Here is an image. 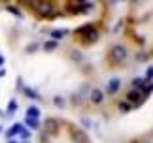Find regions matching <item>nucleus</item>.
<instances>
[{
	"label": "nucleus",
	"mask_w": 153,
	"mask_h": 143,
	"mask_svg": "<svg viewBox=\"0 0 153 143\" xmlns=\"http://www.w3.org/2000/svg\"><path fill=\"white\" fill-rule=\"evenodd\" d=\"M76 34L81 38V41L83 43H95V41L98 40V30H97V27L95 25H83V27H79L78 30H76Z\"/></svg>",
	"instance_id": "f257e3e1"
},
{
	"label": "nucleus",
	"mask_w": 153,
	"mask_h": 143,
	"mask_svg": "<svg viewBox=\"0 0 153 143\" xmlns=\"http://www.w3.org/2000/svg\"><path fill=\"white\" fill-rule=\"evenodd\" d=\"M127 57H128V51H127V47L123 43H114L110 47V53H108L110 60H115L117 64H123L127 60Z\"/></svg>",
	"instance_id": "f03ea898"
},
{
	"label": "nucleus",
	"mask_w": 153,
	"mask_h": 143,
	"mask_svg": "<svg viewBox=\"0 0 153 143\" xmlns=\"http://www.w3.org/2000/svg\"><path fill=\"white\" fill-rule=\"evenodd\" d=\"M28 8L34 10V13L38 17H55V6L51 2H36V4H28Z\"/></svg>",
	"instance_id": "7ed1b4c3"
},
{
	"label": "nucleus",
	"mask_w": 153,
	"mask_h": 143,
	"mask_svg": "<svg viewBox=\"0 0 153 143\" xmlns=\"http://www.w3.org/2000/svg\"><path fill=\"white\" fill-rule=\"evenodd\" d=\"M44 132L48 134V138H57L59 132H61V122L55 117H48L44 121Z\"/></svg>",
	"instance_id": "20e7f679"
},
{
	"label": "nucleus",
	"mask_w": 153,
	"mask_h": 143,
	"mask_svg": "<svg viewBox=\"0 0 153 143\" xmlns=\"http://www.w3.org/2000/svg\"><path fill=\"white\" fill-rule=\"evenodd\" d=\"M68 130H70V138H72L74 143H89V136H87L85 130L74 126V124H70Z\"/></svg>",
	"instance_id": "39448f33"
},
{
	"label": "nucleus",
	"mask_w": 153,
	"mask_h": 143,
	"mask_svg": "<svg viewBox=\"0 0 153 143\" xmlns=\"http://www.w3.org/2000/svg\"><path fill=\"white\" fill-rule=\"evenodd\" d=\"M144 100H146L144 94L140 92L138 88H132V87H131V91H128V94H127V102L134 107V105H140V104L144 102Z\"/></svg>",
	"instance_id": "423d86ee"
},
{
	"label": "nucleus",
	"mask_w": 153,
	"mask_h": 143,
	"mask_svg": "<svg viewBox=\"0 0 153 143\" xmlns=\"http://www.w3.org/2000/svg\"><path fill=\"white\" fill-rule=\"evenodd\" d=\"M89 100H91L93 105L102 104V102H104V92H102V88H93L91 94H89Z\"/></svg>",
	"instance_id": "0eeeda50"
},
{
	"label": "nucleus",
	"mask_w": 153,
	"mask_h": 143,
	"mask_svg": "<svg viewBox=\"0 0 153 143\" xmlns=\"http://www.w3.org/2000/svg\"><path fill=\"white\" fill-rule=\"evenodd\" d=\"M119 88H121V79H119V77H111L110 83H108V92L110 94H117Z\"/></svg>",
	"instance_id": "6e6552de"
},
{
	"label": "nucleus",
	"mask_w": 153,
	"mask_h": 143,
	"mask_svg": "<svg viewBox=\"0 0 153 143\" xmlns=\"http://www.w3.org/2000/svg\"><path fill=\"white\" fill-rule=\"evenodd\" d=\"M27 117H32V119H38L40 117V109L38 107H34V105H30L27 109Z\"/></svg>",
	"instance_id": "1a4fd4ad"
},
{
	"label": "nucleus",
	"mask_w": 153,
	"mask_h": 143,
	"mask_svg": "<svg viewBox=\"0 0 153 143\" xmlns=\"http://www.w3.org/2000/svg\"><path fill=\"white\" fill-rule=\"evenodd\" d=\"M70 57L76 58V62H83V53L78 51V49H72V51H70Z\"/></svg>",
	"instance_id": "9d476101"
},
{
	"label": "nucleus",
	"mask_w": 153,
	"mask_h": 143,
	"mask_svg": "<svg viewBox=\"0 0 153 143\" xmlns=\"http://www.w3.org/2000/svg\"><path fill=\"white\" fill-rule=\"evenodd\" d=\"M57 47H59V43H57L55 40H49V41H45V43H44V49L45 51H53V49H57Z\"/></svg>",
	"instance_id": "9b49d317"
},
{
	"label": "nucleus",
	"mask_w": 153,
	"mask_h": 143,
	"mask_svg": "<svg viewBox=\"0 0 153 143\" xmlns=\"http://www.w3.org/2000/svg\"><path fill=\"white\" fill-rule=\"evenodd\" d=\"M53 104H55L57 107H66V102H64L62 96H53Z\"/></svg>",
	"instance_id": "f8f14e48"
},
{
	"label": "nucleus",
	"mask_w": 153,
	"mask_h": 143,
	"mask_svg": "<svg viewBox=\"0 0 153 143\" xmlns=\"http://www.w3.org/2000/svg\"><path fill=\"white\" fill-rule=\"evenodd\" d=\"M25 121H27V124H28L30 128H38V126H40L38 119H32V117H25Z\"/></svg>",
	"instance_id": "ddd939ff"
},
{
	"label": "nucleus",
	"mask_w": 153,
	"mask_h": 143,
	"mask_svg": "<svg viewBox=\"0 0 153 143\" xmlns=\"http://www.w3.org/2000/svg\"><path fill=\"white\" fill-rule=\"evenodd\" d=\"M117 105H119V109H121L123 113H127V111H131V109H132V105L128 104L127 100H125V102H119V104H117Z\"/></svg>",
	"instance_id": "4468645a"
},
{
	"label": "nucleus",
	"mask_w": 153,
	"mask_h": 143,
	"mask_svg": "<svg viewBox=\"0 0 153 143\" xmlns=\"http://www.w3.org/2000/svg\"><path fill=\"white\" fill-rule=\"evenodd\" d=\"M17 111V102L15 100H10L8 102V113H15Z\"/></svg>",
	"instance_id": "2eb2a0df"
},
{
	"label": "nucleus",
	"mask_w": 153,
	"mask_h": 143,
	"mask_svg": "<svg viewBox=\"0 0 153 143\" xmlns=\"http://www.w3.org/2000/svg\"><path fill=\"white\" fill-rule=\"evenodd\" d=\"M64 34H66V30H53V32H51L53 40H61V38H62Z\"/></svg>",
	"instance_id": "dca6fc26"
},
{
	"label": "nucleus",
	"mask_w": 153,
	"mask_h": 143,
	"mask_svg": "<svg viewBox=\"0 0 153 143\" xmlns=\"http://www.w3.org/2000/svg\"><path fill=\"white\" fill-rule=\"evenodd\" d=\"M21 138L28 139V138H30V130H21Z\"/></svg>",
	"instance_id": "f3484780"
},
{
	"label": "nucleus",
	"mask_w": 153,
	"mask_h": 143,
	"mask_svg": "<svg viewBox=\"0 0 153 143\" xmlns=\"http://www.w3.org/2000/svg\"><path fill=\"white\" fill-rule=\"evenodd\" d=\"M25 94H28L30 98H38V94H36V92H32V88H25Z\"/></svg>",
	"instance_id": "a211bd4d"
},
{
	"label": "nucleus",
	"mask_w": 153,
	"mask_h": 143,
	"mask_svg": "<svg viewBox=\"0 0 153 143\" xmlns=\"http://www.w3.org/2000/svg\"><path fill=\"white\" fill-rule=\"evenodd\" d=\"M8 10H10V11H13V13H15L17 17H21V11L17 10V8H13V6H8Z\"/></svg>",
	"instance_id": "6ab92c4d"
},
{
	"label": "nucleus",
	"mask_w": 153,
	"mask_h": 143,
	"mask_svg": "<svg viewBox=\"0 0 153 143\" xmlns=\"http://www.w3.org/2000/svg\"><path fill=\"white\" fill-rule=\"evenodd\" d=\"M36 49H38V47H36V43H30V47H28L27 51H28V53H34V51H36Z\"/></svg>",
	"instance_id": "aec40b11"
},
{
	"label": "nucleus",
	"mask_w": 153,
	"mask_h": 143,
	"mask_svg": "<svg viewBox=\"0 0 153 143\" xmlns=\"http://www.w3.org/2000/svg\"><path fill=\"white\" fill-rule=\"evenodd\" d=\"M83 126H87V128H89V126H91V122H89V119H83Z\"/></svg>",
	"instance_id": "412c9836"
},
{
	"label": "nucleus",
	"mask_w": 153,
	"mask_h": 143,
	"mask_svg": "<svg viewBox=\"0 0 153 143\" xmlns=\"http://www.w3.org/2000/svg\"><path fill=\"white\" fill-rule=\"evenodd\" d=\"M2 64H4V57L0 55V66H2Z\"/></svg>",
	"instance_id": "4be33fe9"
},
{
	"label": "nucleus",
	"mask_w": 153,
	"mask_h": 143,
	"mask_svg": "<svg viewBox=\"0 0 153 143\" xmlns=\"http://www.w3.org/2000/svg\"><path fill=\"white\" fill-rule=\"evenodd\" d=\"M8 143H15V141H8Z\"/></svg>",
	"instance_id": "5701e85b"
},
{
	"label": "nucleus",
	"mask_w": 153,
	"mask_h": 143,
	"mask_svg": "<svg viewBox=\"0 0 153 143\" xmlns=\"http://www.w3.org/2000/svg\"><path fill=\"white\" fill-rule=\"evenodd\" d=\"M144 143H151V141H144Z\"/></svg>",
	"instance_id": "b1692460"
},
{
	"label": "nucleus",
	"mask_w": 153,
	"mask_h": 143,
	"mask_svg": "<svg viewBox=\"0 0 153 143\" xmlns=\"http://www.w3.org/2000/svg\"><path fill=\"white\" fill-rule=\"evenodd\" d=\"M0 132H2V126H0Z\"/></svg>",
	"instance_id": "393cba45"
}]
</instances>
